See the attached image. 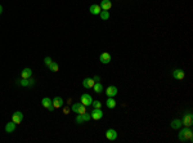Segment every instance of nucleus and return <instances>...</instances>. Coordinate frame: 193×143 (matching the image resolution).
<instances>
[{"label":"nucleus","mask_w":193,"mask_h":143,"mask_svg":"<svg viewBox=\"0 0 193 143\" xmlns=\"http://www.w3.org/2000/svg\"><path fill=\"white\" fill-rule=\"evenodd\" d=\"M94 84H95V81L90 78H85L84 80H82V86H84L85 89H90V88H93Z\"/></svg>","instance_id":"f8f14e48"},{"label":"nucleus","mask_w":193,"mask_h":143,"mask_svg":"<svg viewBox=\"0 0 193 143\" xmlns=\"http://www.w3.org/2000/svg\"><path fill=\"white\" fill-rule=\"evenodd\" d=\"M85 110H86V106H84L82 103H75V104H72V111L76 112V114H84Z\"/></svg>","instance_id":"6e6552de"},{"label":"nucleus","mask_w":193,"mask_h":143,"mask_svg":"<svg viewBox=\"0 0 193 143\" xmlns=\"http://www.w3.org/2000/svg\"><path fill=\"white\" fill-rule=\"evenodd\" d=\"M22 120H23V114L21 111H16L12 115V121H14L16 124H21Z\"/></svg>","instance_id":"9d476101"},{"label":"nucleus","mask_w":193,"mask_h":143,"mask_svg":"<svg viewBox=\"0 0 193 143\" xmlns=\"http://www.w3.org/2000/svg\"><path fill=\"white\" fill-rule=\"evenodd\" d=\"M90 119H92V116H90L89 114H86V112H84V114H79L76 116V123L77 124H82V123L89 121Z\"/></svg>","instance_id":"7ed1b4c3"},{"label":"nucleus","mask_w":193,"mask_h":143,"mask_svg":"<svg viewBox=\"0 0 193 143\" xmlns=\"http://www.w3.org/2000/svg\"><path fill=\"white\" fill-rule=\"evenodd\" d=\"M173 78L176 79V80H183L186 78V72H184L181 68H175L173 71Z\"/></svg>","instance_id":"20e7f679"},{"label":"nucleus","mask_w":193,"mask_h":143,"mask_svg":"<svg viewBox=\"0 0 193 143\" xmlns=\"http://www.w3.org/2000/svg\"><path fill=\"white\" fill-rule=\"evenodd\" d=\"M92 104H93V108H101V106H102V103L99 101H93Z\"/></svg>","instance_id":"393cba45"},{"label":"nucleus","mask_w":193,"mask_h":143,"mask_svg":"<svg viewBox=\"0 0 193 143\" xmlns=\"http://www.w3.org/2000/svg\"><path fill=\"white\" fill-rule=\"evenodd\" d=\"M16 128H17V124L14 121H9L5 125V131H7V133H13V131L16 130Z\"/></svg>","instance_id":"f3484780"},{"label":"nucleus","mask_w":193,"mask_h":143,"mask_svg":"<svg viewBox=\"0 0 193 143\" xmlns=\"http://www.w3.org/2000/svg\"><path fill=\"white\" fill-rule=\"evenodd\" d=\"M99 16H101V18H102L103 21H107V20L109 18V12H108V10H101Z\"/></svg>","instance_id":"5701e85b"},{"label":"nucleus","mask_w":193,"mask_h":143,"mask_svg":"<svg viewBox=\"0 0 193 143\" xmlns=\"http://www.w3.org/2000/svg\"><path fill=\"white\" fill-rule=\"evenodd\" d=\"M1 13H3V7L0 5V14H1Z\"/></svg>","instance_id":"c85d7f7f"},{"label":"nucleus","mask_w":193,"mask_h":143,"mask_svg":"<svg viewBox=\"0 0 193 143\" xmlns=\"http://www.w3.org/2000/svg\"><path fill=\"white\" fill-rule=\"evenodd\" d=\"M101 8H102V10H109L112 8L111 0H102V1H101Z\"/></svg>","instance_id":"dca6fc26"},{"label":"nucleus","mask_w":193,"mask_h":143,"mask_svg":"<svg viewBox=\"0 0 193 143\" xmlns=\"http://www.w3.org/2000/svg\"><path fill=\"white\" fill-rule=\"evenodd\" d=\"M32 76V70L31 68H23L21 71V79H30Z\"/></svg>","instance_id":"4468645a"},{"label":"nucleus","mask_w":193,"mask_h":143,"mask_svg":"<svg viewBox=\"0 0 193 143\" xmlns=\"http://www.w3.org/2000/svg\"><path fill=\"white\" fill-rule=\"evenodd\" d=\"M93 80H94L95 82H98V81H101V78H99L98 75H95V76H93Z\"/></svg>","instance_id":"bb28decb"},{"label":"nucleus","mask_w":193,"mask_h":143,"mask_svg":"<svg viewBox=\"0 0 193 143\" xmlns=\"http://www.w3.org/2000/svg\"><path fill=\"white\" fill-rule=\"evenodd\" d=\"M93 89H94V92L96 93V94H101L102 92H103V85H102V82H95L94 86H93Z\"/></svg>","instance_id":"aec40b11"},{"label":"nucleus","mask_w":193,"mask_h":143,"mask_svg":"<svg viewBox=\"0 0 193 143\" xmlns=\"http://www.w3.org/2000/svg\"><path fill=\"white\" fill-rule=\"evenodd\" d=\"M180 126H181V120L174 119L173 121H171V128H173V129H179Z\"/></svg>","instance_id":"4be33fe9"},{"label":"nucleus","mask_w":193,"mask_h":143,"mask_svg":"<svg viewBox=\"0 0 193 143\" xmlns=\"http://www.w3.org/2000/svg\"><path fill=\"white\" fill-rule=\"evenodd\" d=\"M32 82L34 81H32L31 78H30V79H21V80L17 81V84L21 85V86H30V85H32Z\"/></svg>","instance_id":"6ab92c4d"},{"label":"nucleus","mask_w":193,"mask_h":143,"mask_svg":"<svg viewBox=\"0 0 193 143\" xmlns=\"http://www.w3.org/2000/svg\"><path fill=\"white\" fill-rule=\"evenodd\" d=\"M80 101H81V103L84 104V106H90L93 102V98L90 97V94H88V93H84V94L81 95V98H80Z\"/></svg>","instance_id":"0eeeda50"},{"label":"nucleus","mask_w":193,"mask_h":143,"mask_svg":"<svg viewBox=\"0 0 193 143\" xmlns=\"http://www.w3.org/2000/svg\"><path fill=\"white\" fill-rule=\"evenodd\" d=\"M106 106L108 107V108H115V107H116V101L112 97H108V99L106 101Z\"/></svg>","instance_id":"412c9836"},{"label":"nucleus","mask_w":193,"mask_h":143,"mask_svg":"<svg viewBox=\"0 0 193 143\" xmlns=\"http://www.w3.org/2000/svg\"><path fill=\"white\" fill-rule=\"evenodd\" d=\"M106 94L108 95V97H112V98H113L115 95L117 94V88L113 86V85H109V86L106 89Z\"/></svg>","instance_id":"ddd939ff"},{"label":"nucleus","mask_w":193,"mask_h":143,"mask_svg":"<svg viewBox=\"0 0 193 143\" xmlns=\"http://www.w3.org/2000/svg\"><path fill=\"white\" fill-rule=\"evenodd\" d=\"M178 138L180 142H192L193 139V131L191 128L184 126V129H181L178 134Z\"/></svg>","instance_id":"f257e3e1"},{"label":"nucleus","mask_w":193,"mask_h":143,"mask_svg":"<svg viewBox=\"0 0 193 143\" xmlns=\"http://www.w3.org/2000/svg\"><path fill=\"white\" fill-rule=\"evenodd\" d=\"M181 125L188 126V128H191V126L193 125V115H192V112H187V114L183 115V119H181Z\"/></svg>","instance_id":"f03ea898"},{"label":"nucleus","mask_w":193,"mask_h":143,"mask_svg":"<svg viewBox=\"0 0 193 143\" xmlns=\"http://www.w3.org/2000/svg\"><path fill=\"white\" fill-rule=\"evenodd\" d=\"M68 112H70V108H68V107H66V108H65V114H66V115H67V114H68Z\"/></svg>","instance_id":"cd10ccee"},{"label":"nucleus","mask_w":193,"mask_h":143,"mask_svg":"<svg viewBox=\"0 0 193 143\" xmlns=\"http://www.w3.org/2000/svg\"><path fill=\"white\" fill-rule=\"evenodd\" d=\"M53 106H54V108H60V107L63 106V99H62V97H54L53 98Z\"/></svg>","instance_id":"2eb2a0df"},{"label":"nucleus","mask_w":193,"mask_h":143,"mask_svg":"<svg viewBox=\"0 0 193 143\" xmlns=\"http://www.w3.org/2000/svg\"><path fill=\"white\" fill-rule=\"evenodd\" d=\"M112 57L109 53H107V52H103V53L101 54V57H99V61H101L103 65H108L109 62H111Z\"/></svg>","instance_id":"1a4fd4ad"},{"label":"nucleus","mask_w":193,"mask_h":143,"mask_svg":"<svg viewBox=\"0 0 193 143\" xmlns=\"http://www.w3.org/2000/svg\"><path fill=\"white\" fill-rule=\"evenodd\" d=\"M52 62H53V61H52V58H50V57H46V58L44 59V63H45V65L48 66V67L52 65Z\"/></svg>","instance_id":"a878e982"},{"label":"nucleus","mask_w":193,"mask_h":143,"mask_svg":"<svg viewBox=\"0 0 193 143\" xmlns=\"http://www.w3.org/2000/svg\"><path fill=\"white\" fill-rule=\"evenodd\" d=\"M90 116L93 120H101L103 117V111L101 108H93V111L90 112Z\"/></svg>","instance_id":"39448f33"},{"label":"nucleus","mask_w":193,"mask_h":143,"mask_svg":"<svg viewBox=\"0 0 193 143\" xmlns=\"http://www.w3.org/2000/svg\"><path fill=\"white\" fill-rule=\"evenodd\" d=\"M89 10H90V13H92V14L96 16V14H99V13H101L102 8H101V5H98V4H93V5H90Z\"/></svg>","instance_id":"a211bd4d"},{"label":"nucleus","mask_w":193,"mask_h":143,"mask_svg":"<svg viewBox=\"0 0 193 143\" xmlns=\"http://www.w3.org/2000/svg\"><path fill=\"white\" fill-rule=\"evenodd\" d=\"M106 138L108 139V141H115V139L117 138V131H116L115 129H108V130L106 131Z\"/></svg>","instance_id":"9b49d317"},{"label":"nucleus","mask_w":193,"mask_h":143,"mask_svg":"<svg viewBox=\"0 0 193 143\" xmlns=\"http://www.w3.org/2000/svg\"><path fill=\"white\" fill-rule=\"evenodd\" d=\"M41 104H43L46 110H49V111H53V110H54L53 102H52V99H50V98H48V97H45V98L41 99Z\"/></svg>","instance_id":"423d86ee"},{"label":"nucleus","mask_w":193,"mask_h":143,"mask_svg":"<svg viewBox=\"0 0 193 143\" xmlns=\"http://www.w3.org/2000/svg\"><path fill=\"white\" fill-rule=\"evenodd\" d=\"M49 70L53 71V72H57V71L59 70V66H58L57 62H52V65L49 66Z\"/></svg>","instance_id":"b1692460"}]
</instances>
